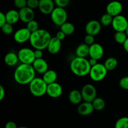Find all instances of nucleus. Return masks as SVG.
<instances>
[{
  "instance_id": "nucleus-1",
  "label": "nucleus",
  "mask_w": 128,
  "mask_h": 128,
  "mask_svg": "<svg viewBox=\"0 0 128 128\" xmlns=\"http://www.w3.org/2000/svg\"><path fill=\"white\" fill-rule=\"evenodd\" d=\"M36 71L32 64L21 63L14 72V80L20 85L29 84L36 76Z\"/></svg>"
},
{
  "instance_id": "nucleus-2",
  "label": "nucleus",
  "mask_w": 128,
  "mask_h": 128,
  "mask_svg": "<svg viewBox=\"0 0 128 128\" xmlns=\"http://www.w3.org/2000/svg\"><path fill=\"white\" fill-rule=\"evenodd\" d=\"M52 36L48 31L44 29H39L31 33L30 42L35 50H44L47 48Z\"/></svg>"
},
{
  "instance_id": "nucleus-3",
  "label": "nucleus",
  "mask_w": 128,
  "mask_h": 128,
  "mask_svg": "<svg viewBox=\"0 0 128 128\" xmlns=\"http://www.w3.org/2000/svg\"><path fill=\"white\" fill-rule=\"evenodd\" d=\"M91 66L89 62V60L86 58L76 56L70 63V70L71 72L78 77H84L90 74Z\"/></svg>"
},
{
  "instance_id": "nucleus-4",
  "label": "nucleus",
  "mask_w": 128,
  "mask_h": 128,
  "mask_svg": "<svg viewBox=\"0 0 128 128\" xmlns=\"http://www.w3.org/2000/svg\"><path fill=\"white\" fill-rule=\"evenodd\" d=\"M48 84L42 78L35 77L29 84L30 91L35 97H41L46 94Z\"/></svg>"
},
{
  "instance_id": "nucleus-5",
  "label": "nucleus",
  "mask_w": 128,
  "mask_h": 128,
  "mask_svg": "<svg viewBox=\"0 0 128 128\" xmlns=\"http://www.w3.org/2000/svg\"><path fill=\"white\" fill-rule=\"evenodd\" d=\"M108 72V71L104 64L97 63L91 67L89 75L92 81L94 82H100L105 79L107 76Z\"/></svg>"
},
{
  "instance_id": "nucleus-6",
  "label": "nucleus",
  "mask_w": 128,
  "mask_h": 128,
  "mask_svg": "<svg viewBox=\"0 0 128 128\" xmlns=\"http://www.w3.org/2000/svg\"><path fill=\"white\" fill-rule=\"evenodd\" d=\"M50 15L51 21L56 26L60 27L64 22H67L68 13L64 8L56 6Z\"/></svg>"
},
{
  "instance_id": "nucleus-7",
  "label": "nucleus",
  "mask_w": 128,
  "mask_h": 128,
  "mask_svg": "<svg viewBox=\"0 0 128 128\" xmlns=\"http://www.w3.org/2000/svg\"><path fill=\"white\" fill-rule=\"evenodd\" d=\"M19 60L21 63L32 64L36 58L34 56V50L29 48H22L18 52Z\"/></svg>"
},
{
  "instance_id": "nucleus-8",
  "label": "nucleus",
  "mask_w": 128,
  "mask_h": 128,
  "mask_svg": "<svg viewBox=\"0 0 128 128\" xmlns=\"http://www.w3.org/2000/svg\"><path fill=\"white\" fill-rule=\"evenodd\" d=\"M81 94L84 101L92 102L97 97V90L96 87L91 84H86L81 89Z\"/></svg>"
},
{
  "instance_id": "nucleus-9",
  "label": "nucleus",
  "mask_w": 128,
  "mask_h": 128,
  "mask_svg": "<svg viewBox=\"0 0 128 128\" xmlns=\"http://www.w3.org/2000/svg\"><path fill=\"white\" fill-rule=\"evenodd\" d=\"M112 28L115 31H125L128 27V20L123 15H118L113 17Z\"/></svg>"
},
{
  "instance_id": "nucleus-10",
  "label": "nucleus",
  "mask_w": 128,
  "mask_h": 128,
  "mask_svg": "<svg viewBox=\"0 0 128 128\" xmlns=\"http://www.w3.org/2000/svg\"><path fill=\"white\" fill-rule=\"evenodd\" d=\"M31 32L27 28H22L18 30L14 34V40L17 43L22 44L30 41Z\"/></svg>"
},
{
  "instance_id": "nucleus-11",
  "label": "nucleus",
  "mask_w": 128,
  "mask_h": 128,
  "mask_svg": "<svg viewBox=\"0 0 128 128\" xmlns=\"http://www.w3.org/2000/svg\"><path fill=\"white\" fill-rule=\"evenodd\" d=\"M102 24L100 21L92 20L87 22L85 26V31L87 34L96 36L100 33L101 31Z\"/></svg>"
},
{
  "instance_id": "nucleus-12",
  "label": "nucleus",
  "mask_w": 128,
  "mask_h": 128,
  "mask_svg": "<svg viewBox=\"0 0 128 128\" xmlns=\"http://www.w3.org/2000/svg\"><path fill=\"white\" fill-rule=\"evenodd\" d=\"M123 10L122 3L118 1H112L106 6V12L112 17L121 14Z\"/></svg>"
},
{
  "instance_id": "nucleus-13",
  "label": "nucleus",
  "mask_w": 128,
  "mask_h": 128,
  "mask_svg": "<svg viewBox=\"0 0 128 128\" xmlns=\"http://www.w3.org/2000/svg\"><path fill=\"white\" fill-rule=\"evenodd\" d=\"M62 93V88L58 82H54L53 83L48 84L46 94L52 98H58L60 97Z\"/></svg>"
},
{
  "instance_id": "nucleus-14",
  "label": "nucleus",
  "mask_w": 128,
  "mask_h": 128,
  "mask_svg": "<svg viewBox=\"0 0 128 128\" xmlns=\"http://www.w3.org/2000/svg\"><path fill=\"white\" fill-rule=\"evenodd\" d=\"M55 5L53 0H40L38 9L43 14L49 15L51 14L55 8Z\"/></svg>"
},
{
  "instance_id": "nucleus-15",
  "label": "nucleus",
  "mask_w": 128,
  "mask_h": 128,
  "mask_svg": "<svg viewBox=\"0 0 128 128\" xmlns=\"http://www.w3.org/2000/svg\"><path fill=\"white\" fill-rule=\"evenodd\" d=\"M104 54L103 47L100 44L94 42L93 44L90 46V53L89 56L91 58L97 60L98 61L102 58Z\"/></svg>"
},
{
  "instance_id": "nucleus-16",
  "label": "nucleus",
  "mask_w": 128,
  "mask_h": 128,
  "mask_svg": "<svg viewBox=\"0 0 128 128\" xmlns=\"http://www.w3.org/2000/svg\"><path fill=\"white\" fill-rule=\"evenodd\" d=\"M20 18L22 22L28 23L30 21L34 20L35 13L34 10L26 6L19 10Z\"/></svg>"
},
{
  "instance_id": "nucleus-17",
  "label": "nucleus",
  "mask_w": 128,
  "mask_h": 128,
  "mask_svg": "<svg viewBox=\"0 0 128 128\" xmlns=\"http://www.w3.org/2000/svg\"><path fill=\"white\" fill-rule=\"evenodd\" d=\"M36 72L43 74L49 70V66L47 61L43 58L36 59L32 64Z\"/></svg>"
},
{
  "instance_id": "nucleus-18",
  "label": "nucleus",
  "mask_w": 128,
  "mask_h": 128,
  "mask_svg": "<svg viewBox=\"0 0 128 128\" xmlns=\"http://www.w3.org/2000/svg\"><path fill=\"white\" fill-rule=\"evenodd\" d=\"M94 111L92 102L84 101L81 102L78 107V112L81 116H88L91 114Z\"/></svg>"
},
{
  "instance_id": "nucleus-19",
  "label": "nucleus",
  "mask_w": 128,
  "mask_h": 128,
  "mask_svg": "<svg viewBox=\"0 0 128 128\" xmlns=\"http://www.w3.org/2000/svg\"><path fill=\"white\" fill-rule=\"evenodd\" d=\"M46 49L49 53L51 54H56L61 49V41L58 39L56 36L52 37Z\"/></svg>"
},
{
  "instance_id": "nucleus-20",
  "label": "nucleus",
  "mask_w": 128,
  "mask_h": 128,
  "mask_svg": "<svg viewBox=\"0 0 128 128\" xmlns=\"http://www.w3.org/2000/svg\"><path fill=\"white\" fill-rule=\"evenodd\" d=\"M4 61L7 66L12 67V66H16L20 60H19L18 54L13 51H10L5 55Z\"/></svg>"
},
{
  "instance_id": "nucleus-21",
  "label": "nucleus",
  "mask_w": 128,
  "mask_h": 128,
  "mask_svg": "<svg viewBox=\"0 0 128 128\" xmlns=\"http://www.w3.org/2000/svg\"><path fill=\"white\" fill-rule=\"evenodd\" d=\"M69 101L72 104H80L82 100L81 92L78 90H73L71 91L68 95Z\"/></svg>"
},
{
  "instance_id": "nucleus-22",
  "label": "nucleus",
  "mask_w": 128,
  "mask_h": 128,
  "mask_svg": "<svg viewBox=\"0 0 128 128\" xmlns=\"http://www.w3.org/2000/svg\"><path fill=\"white\" fill-rule=\"evenodd\" d=\"M89 53H90V46L86 44L85 42L78 45L75 50V54L78 57L86 58L89 56Z\"/></svg>"
},
{
  "instance_id": "nucleus-23",
  "label": "nucleus",
  "mask_w": 128,
  "mask_h": 128,
  "mask_svg": "<svg viewBox=\"0 0 128 128\" xmlns=\"http://www.w3.org/2000/svg\"><path fill=\"white\" fill-rule=\"evenodd\" d=\"M5 14H6V22L11 24H14L20 20L19 11H18L17 10H10Z\"/></svg>"
},
{
  "instance_id": "nucleus-24",
  "label": "nucleus",
  "mask_w": 128,
  "mask_h": 128,
  "mask_svg": "<svg viewBox=\"0 0 128 128\" xmlns=\"http://www.w3.org/2000/svg\"><path fill=\"white\" fill-rule=\"evenodd\" d=\"M42 79L44 81L49 84L53 83L56 82V80L58 78L57 72L52 70H48L46 72L42 74Z\"/></svg>"
},
{
  "instance_id": "nucleus-25",
  "label": "nucleus",
  "mask_w": 128,
  "mask_h": 128,
  "mask_svg": "<svg viewBox=\"0 0 128 128\" xmlns=\"http://www.w3.org/2000/svg\"><path fill=\"white\" fill-rule=\"evenodd\" d=\"M118 64V60L114 57H110L105 60L104 65L108 71H111L114 70Z\"/></svg>"
},
{
  "instance_id": "nucleus-26",
  "label": "nucleus",
  "mask_w": 128,
  "mask_h": 128,
  "mask_svg": "<svg viewBox=\"0 0 128 128\" xmlns=\"http://www.w3.org/2000/svg\"><path fill=\"white\" fill-rule=\"evenodd\" d=\"M60 30L62 31L66 36H70L74 32L75 26L71 22H66L60 26Z\"/></svg>"
},
{
  "instance_id": "nucleus-27",
  "label": "nucleus",
  "mask_w": 128,
  "mask_h": 128,
  "mask_svg": "<svg viewBox=\"0 0 128 128\" xmlns=\"http://www.w3.org/2000/svg\"><path fill=\"white\" fill-rule=\"evenodd\" d=\"M92 104L93 105L94 110L98 111H102V110H104V108H105V106H106V102H105V101L104 100V99L100 97H96L92 101Z\"/></svg>"
},
{
  "instance_id": "nucleus-28",
  "label": "nucleus",
  "mask_w": 128,
  "mask_h": 128,
  "mask_svg": "<svg viewBox=\"0 0 128 128\" xmlns=\"http://www.w3.org/2000/svg\"><path fill=\"white\" fill-rule=\"evenodd\" d=\"M128 38L125 31H116L114 36V39L115 41L117 43L121 44H123Z\"/></svg>"
},
{
  "instance_id": "nucleus-29",
  "label": "nucleus",
  "mask_w": 128,
  "mask_h": 128,
  "mask_svg": "<svg viewBox=\"0 0 128 128\" xmlns=\"http://www.w3.org/2000/svg\"><path fill=\"white\" fill-rule=\"evenodd\" d=\"M112 20H113V17L109 14L108 13L106 12L101 16V19H100V22L102 24V26H108L110 25H111Z\"/></svg>"
},
{
  "instance_id": "nucleus-30",
  "label": "nucleus",
  "mask_w": 128,
  "mask_h": 128,
  "mask_svg": "<svg viewBox=\"0 0 128 128\" xmlns=\"http://www.w3.org/2000/svg\"><path fill=\"white\" fill-rule=\"evenodd\" d=\"M114 128H128V117L118 119L115 123Z\"/></svg>"
},
{
  "instance_id": "nucleus-31",
  "label": "nucleus",
  "mask_w": 128,
  "mask_h": 128,
  "mask_svg": "<svg viewBox=\"0 0 128 128\" xmlns=\"http://www.w3.org/2000/svg\"><path fill=\"white\" fill-rule=\"evenodd\" d=\"M26 28L30 30V31L31 33L33 32H35V31H36L37 30H38L40 29L39 23L38 22V21H36L34 20H32V21H30L28 23H26Z\"/></svg>"
},
{
  "instance_id": "nucleus-32",
  "label": "nucleus",
  "mask_w": 128,
  "mask_h": 128,
  "mask_svg": "<svg viewBox=\"0 0 128 128\" xmlns=\"http://www.w3.org/2000/svg\"><path fill=\"white\" fill-rule=\"evenodd\" d=\"M1 31L4 34L6 35H10L13 32V27L12 24L6 22L4 24L1 26Z\"/></svg>"
},
{
  "instance_id": "nucleus-33",
  "label": "nucleus",
  "mask_w": 128,
  "mask_h": 128,
  "mask_svg": "<svg viewBox=\"0 0 128 128\" xmlns=\"http://www.w3.org/2000/svg\"><path fill=\"white\" fill-rule=\"evenodd\" d=\"M119 85L124 90L128 91V76H124L120 80Z\"/></svg>"
},
{
  "instance_id": "nucleus-34",
  "label": "nucleus",
  "mask_w": 128,
  "mask_h": 128,
  "mask_svg": "<svg viewBox=\"0 0 128 128\" xmlns=\"http://www.w3.org/2000/svg\"><path fill=\"white\" fill-rule=\"evenodd\" d=\"M14 4L20 10L27 6V0H14Z\"/></svg>"
},
{
  "instance_id": "nucleus-35",
  "label": "nucleus",
  "mask_w": 128,
  "mask_h": 128,
  "mask_svg": "<svg viewBox=\"0 0 128 128\" xmlns=\"http://www.w3.org/2000/svg\"><path fill=\"white\" fill-rule=\"evenodd\" d=\"M39 3L40 0H27V6L32 10L38 8Z\"/></svg>"
},
{
  "instance_id": "nucleus-36",
  "label": "nucleus",
  "mask_w": 128,
  "mask_h": 128,
  "mask_svg": "<svg viewBox=\"0 0 128 128\" xmlns=\"http://www.w3.org/2000/svg\"><path fill=\"white\" fill-rule=\"evenodd\" d=\"M54 1L56 6L64 8L66 7L70 2V0H54Z\"/></svg>"
},
{
  "instance_id": "nucleus-37",
  "label": "nucleus",
  "mask_w": 128,
  "mask_h": 128,
  "mask_svg": "<svg viewBox=\"0 0 128 128\" xmlns=\"http://www.w3.org/2000/svg\"><path fill=\"white\" fill-rule=\"evenodd\" d=\"M84 42L86 44L89 45V46H91V45L93 44L95 42V38L94 36H92V35L90 34H86V36L84 37Z\"/></svg>"
},
{
  "instance_id": "nucleus-38",
  "label": "nucleus",
  "mask_w": 128,
  "mask_h": 128,
  "mask_svg": "<svg viewBox=\"0 0 128 128\" xmlns=\"http://www.w3.org/2000/svg\"><path fill=\"white\" fill-rule=\"evenodd\" d=\"M6 22H6V14L2 12H0V27L4 24L5 23H6Z\"/></svg>"
},
{
  "instance_id": "nucleus-39",
  "label": "nucleus",
  "mask_w": 128,
  "mask_h": 128,
  "mask_svg": "<svg viewBox=\"0 0 128 128\" xmlns=\"http://www.w3.org/2000/svg\"><path fill=\"white\" fill-rule=\"evenodd\" d=\"M42 51H43V50H34V56L36 59L42 58V56H43Z\"/></svg>"
},
{
  "instance_id": "nucleus-40",
  "label": "nucleus",
  "mask_w": 128,
  "mask_h": 128,
  "mask_svg": "<svg viewBox=\"0 0 128 128\" xmlns=\"http://www.w3.org/2000/svg\"><path fill=\"white\" fill-rule=\"evenodd\" d=\"M66 36V35L62 31H61V30H60L58 32H57V33H56V37L58 39H59L60 40H61V41H62V40H63L64 39H65Z\"/></svg>"
},
{
  "instance_id": "nucleus-41",
  "label": "nucleus",
  "mask_w": 128,
  "mask_h": 128,
  "mask_svg": "<svg viewBox=\"0 0 128 128\" xmlns=\"http://www.w3.org/2000/svg\"><path fill=\"white\" fill-rule=\"evenodd\" d=\"M16 124L13 121H8L5 124V128H18Z\"/></svg>"
},
{
  "instance_id": "nucleus-42",
  "label": "nucleus",
  "mask_w": 128,
  "mask_h": 128,
  "mask_svg": "<svg viewBox=\"0 0 128 128\" xmlns=\"http://www.w3.org/2000/svg\"><path fill=\"white\" fill-rule=\"evenodd\" d=\"M5 95H6V91H5L4 88L2 85H1L0 86V100L1 101H2L4 98Z\"/></svg>"
},
{
  "instance_id": "nucleus-43",
  "label": "nucleus",
  "mask_w": 128,
  "mask_h": 128,
  "mask_svg": "<svg viewBox=\"0 0 128 128\" xmlns=\"http://www.w3.org/2000/svg\"><path fill=\"white\" fill-rule=\"evenodd\" d=\"M89 62H90V65L91 66V67L93 66H94V65H96L97 63H98V62L97 60H96V59H94V58H90V59L89 60Z\"/></svg>"
},
{
  "instance_id": "nucleus-44",
  "label": "nucleus",
  "mask_w": 128,
  "mask_h": 128,
  "mask_svg": "<svg viewBox=\"0 0 128 128\" xmlns=\"http://www.w3.org/2000/svg\"><path fill=\"white\" fill-rule=\"evenodd\" d=\"M122 46H123V48L125 50V51L128 53V38H127V40L125 41V42H124Z\"/></svg>"
},
{
  "instance_id": "nucleus-45",
  "label": "nucleus",
  "mask_w": 128,
  "mask_h": 128,
  "mask_svg": "<svg viewBox=\"0 0 128 128\" xmlns=\"http://www.w3.org/2000/svg\"><path fill=\"white\" fill-rule=\"evenodd\" d=\"M125 32H126V34H127V36H128V28L126 29V31H125Z\"/></svg>"
},
{
  "instance_id": "nucleus-46",
  "label": "nucleus",
  "mask_w": 128,
  "mask_h": 128,
  "mask_svg": "<svg viewBox=\"0 0 128 128\" xmlns=\"http://www.w3.org/2000/svg\"><path fill=\"white\" fill-rule=\"evenodd\" d=\"M18 128H29L26 127V126H20V127H18Z\"/></svg>"
}]
</instances>
